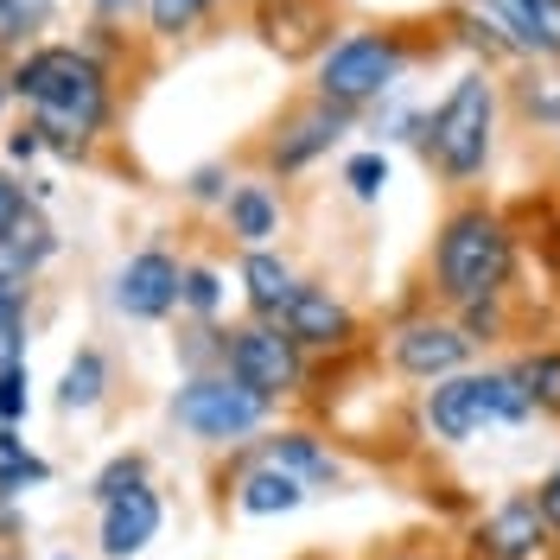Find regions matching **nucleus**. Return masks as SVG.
<instances>
[{"label": "nucleus", "mask_w": 560, "mask_h": 560, "mask_svg": "<svg viewBox=\"0 0 560 560\" xmlns=\"http://www.w3.org/2000/svg\"><path fill=\"white\" fill-rule=\"evenodd\" d=\"M7 83H13V103H26V121L45 135V153L58 160H90L121 108V70L83 38L26 45L7 65Z\"/></svg>", "instance_id": "obj_1"}, {"label": "nucleus", "mask_w": 560, "mask_h": 560, "mask_svg": "<svg viewBox=\"0 0 560 560\" xmlns=\"http://www.w3.org/2000/svg\"><path fill=\"white\" fill-rule=\"evenodd\" d=\"M523 275V230L490 205L485 191H465L440 210L433 248H427V300L433 306H471L490 293H510Z\"/></svg>", "instance_id": "obj_2"}, {"label": "nucleus", "mask_w": 560, "mask_h": 560, "mask_svg": "<svg viewBox=\"0 0 560 560\" xmlns=\"http://www.w3.org/2000/svg\"><path fill=\"white\" fill-rule=\"evenodd\" d=\"M440 45H446V33H440L433 20H427V26H401V20L345 26L338 45L313 65V96L350 108V115H370V108H383L388 96L401 90V77H408L420 58H433Z\"/></svg>", "instance_id": "obj_3"}, {"label": "nucleus", "mask_w": 560, "mask_h": 560, "mask_svg": "<svg viewBox=\"0 0 560 560\" xmlns=\"http://www.w3.org/2000/svg\"><path fill=\"white\" fill-rule=\"evenodd\" d=\"M497 135H503V77L471 65V70H458L453 83H446V96L427 108L420 160H427V173L440 178L453 198H465L490 173Z\"/></svg>", "instance_id": "obj_4"}, {"label": "nucleus", "mask_w": 560, "mask_h": 560, "mask_svg": "<svg viewBox=\"0 0 560 560\" xmlns=\"http://www.w3.org/2000/svg\"><path fill=\"white\" fill-rule=\"evenodd\" d=\"M415 420L433 446H471V440H485L490 427H528L535 408H528V395L510 363H478V370H458L446 383L420 388Z\"/></svg>", "instance_id": "obj_5"}, {"label": "nucleus", "mask_w": 560, "mask_h": 560, "mask_svg": "<svg viewBox=\"0 0 560 560\" xmlns=\"http://www.w3.org/2000/svg\"><path fill=\"white\" fill-rule=\"evenodd\" d=\"M166 415H173L178 433H191L198 446L210 453H236V446H255L268 427H275V401H261L255 388H243L230 370H198V376H185L173 388V401H166Z\"/></svg>", "instance_id": "obj_6"}, {"label": "nucleus", "mask_w": 560, "mask_h": 560, "mask_svg": "<svg viewBox=\"0 0 560 560\" xmlns=\"http://www.w3.org/2000/svg\"><path fill=\"white\" fill-rule=\"evenodd\" d=\"M357 121L363 115H350V108L325 103V96H293V103L280 108L275 121L261 128V140H255V166H261V178H306L318 166V160H331V147L345 135H357Z\"/></svg>", "instance_id": "obj_7"}, {"label": "nucleus", "mask_w": 560, "mask_h": 560, "mask_svg": "<svg viewBox=\"0 0 560 560\" xmlns=\"http://www.w3.org/2000/svg\"><path fill=\"white\" fill-rule=\"evenodd\" d=\"M383 363L401 383L433 388V383H446V376H458V370H478V345L458 331V318L446 306L427 300V306H408V313L388 318Z\"/></svg>", "instance_id": "obj_8"}, {"label": "nucleus", "mask_w": 560, "mask_h": 560, "mask_svg": "<svg viewBox=\"0 0 560 560\" xmlns=\"http://www.w3.org/2000/svg\"><path fill=\"white\" fill-rule=\"evenodd\" d=\"M223 370L236 376L243 388H255L261 401H300L313 388V357L293 345L280 325L268 318H243V325H223Z\"/></svg>", "instance_id": "obj_9"}, {"label": "nucleus", "mask_w": 560, "mask_h": 560, "mask_svg": "<svg viewBox=\"0 0 560 560\" xmlns=\"http://www.w3.org/2000/svg\"><path fill=\"white\" fill-rule=\"evenodd\" d=\"M248 33L261 38V51H275L280 65L313 70L338 45L345 20H338V0H261V7H248Z\"/></svg>", "instance_id": "obj_10"}, {"label": "nucleus", "mask_w": 560, "mask_h": 560, "mask_svg": "<svg viewBox=\"0 0 560 560\" xmlns=\"http://www.w3.org/2000/svg\"><path fill=\"white\" fill-rule=\"evenodd\" d=\"M465 555L471 560H548V555H560L555 528H548L541 503H535V485L503 490L485 516L465 528Z\"/></svg>", "instance_id": "obj_11"}, {"label": "nucleus", "mask_w": 560, "mask_h": 560, "mask_svg": "<svg viewBox=\"0 0 560 560\" xmlns=\"http://www.w3.org/2000/svg\"><path fill=\"white\" fill-rule=\"evenodd\" d=\"M280 331L306 350L313 363L350 357V350H363V338H370L363 318H357V306H350L338 287H325V280H300V293H293V306L280 318Z\"/></svg>", "instance_id": "obj_12"}, {"label": "nucleus", "mask_w": 560, "mask_h": 560, "mask_svg": "<svg viewBox=\"0 0 560 560\" xmlns=\"http://www.w3.org/2000/svg\"><path fill=\"white\" fill-rule=\"evenodd\" d=\"M178 275H185V261H178L173 248L147 243L115 268L108 300H115V313L135 318V325H166V318L178 313Z\"/></svg>", "instance_id": "obj_13"}, {"label": "nucleus", "mask_w": 560, "mask_h": 560, "mask_svg": "<svg viewBox=\"0 0 560 560\" xmlns=\"http://www.w3.org/2000/svg\"><path fill=\"white\" fill-rule=\"evenodd\" d=\"M485 13L497 33L510 38L516 65H555L560 70V0H458Z\"/></svg>", "instance_id": "obj_14"}, {"label": "nucleus", "mask_w": 560, "mask_h": 560, "mask_svg": "<svg viewBox=\"0 0 560 560\" xmlns=\"http://www.w3.org/2000/svg\"><path fill=\"white\" fill-rule=\"evenodd\" d=\"M306 497H313V490L300 485L293 471L268 465L255 446H236V478L223 471V503H230L236 516H293Z\"/></svg>", "instance_id": "obj_15"}, {"label": "nucleus", "mask_w": 560, "mask_h": 560, "mask_svg": "<svg viewBox=\"0 0 560 560\" xmlns=\"http://www.w3.org/2000/svg\"><path fill=\"white\" fill-rule=\"evenodd\" d=\"M255 453L280 465V471H293L306 490H338L345 485V453L318 433V427H268L261 440H255Z\"/></svg>", "instance_id": "obj_16"}, {"label": "nucleus", "mask_w": 560, "mask_h": 560, "mask_svg": "<svg viewBox=\"0 0 560 560\" xmlns=\"http://www.w3.org/2000/svg\"><path fill=\"white\" fill-rule=\"evenodd\" d=\"M160 523H166V497H160V485L128 490V497H115V503L96 510V555L103 560L147 555V541L160 535Z\"/></svg>", "instance_id": "obj_17"}, {"label": "nucleus", "mask_w": 560, "mask_h": 560, "mask_svg": "<svg viewBox=\"0 0 560 560\" xmlns=\"http://www.w3.org/2000/svg\"><path fill=\"white\" fill-rule=\"evenodd\" d=\"M217 223H223V236L236 248H275V236L287 230V198L275 191V178H236V191L223 198L217 210Z\"/></svg>", "instance_id": "obj_18"}, {"label": "nucleus", "mask_w": 560, "mask_h": 560, "mask_svg": "<svg viewBox=\"0 0 560 560\" xmlns=\"http://www.w3.org/2000/svg\"><path fill=\"white\" fill-rule=\"evenodd\" d=\"M300 280H306V275H300L280 248H243V255H236V287H243L248 318L280 325L287 306H293V293H300Z\"/></svg>", "instance_id": "obj_19"}, {"label": "nucleus", "mask_w": 560, "mask_h": 560, "mask_svg": "<svg viewBox=\"0 0 560 560\" xmlns=\"http://www.w3.org/2000/svg\"><path fill=\"white\" fill-rule=\"evenodd\" d=\"M503 108H510L523 128L560 135V70L555 65H516V77L503 83Z\"/></svg>", "instance_id": "obj_20"}, {"label": "nucleus", "mask_w": 560, "mask_h": 560, "mask_svg": "<svg viewBox=\"0 0 560 560\" xmlns=\"http://www.w3.org/2000/svg\"><path fill=\"white\" fill-rule=\"evenodd\" d=\"M510 370H516V383H523L535 420H560V338L516 350V357H510Z\"/></svg>", "instance_id": "obj_21"}, {"label": "nucleus", "mask_w": 560, "mask_h": 560, "mask_svg": "<svg viewBox=\"0 0 560 560\" xmlns=\"http://www.w3.org/2000/svg\"><path fill=\"white\" fill-rule=\"evenodd\" d=\"M58 255V230L45 223V210H26L13 230H7V243H0V275H13V280H33L45 261Z\"/></svg>", "instance_id": "obj_22"}, {"label": "nucleus", "mask_w": 560, "mask_h": 560, "mask_svg": "<svg viewBox=\"0 0 560 560\" xmlns=\"http://www.w3.org/2000/svg\"><path fill=\"white\" fill-rule=\"evenodd\" d=\"M103 395H108V357L96 345H83L65 363V376H58V408L65 415H90V408H103Z\"/></svg>", "instance_id": "obj_23"}, {"label": "nucleus", "mask_w": 560, "mask_h": 560, "mask_svg": "<svg viewBox=\"0 0 560 560\" xmlns=\"http://www.w3.org/2000/svg\"><path fill=\"white\" fill-rule=\"evenodd\" d=\"M223 300H230V280L217 261H185V275H178V313L191 318V325H217L223 318Z\"/></svg>", "instance_id": "obj_24"}, {"label": "nucleus", "mask_w": 560, "mask_h": 560, "mask_svg": "<svg viewBox=\"0 0 560 560\" xmlns=\"http://www.w3.org/2000/svg\"><path fill=\"white\" fill-rule=\"evenodd\" d=\"M140 20H147V38L153 45H185V38L205 33V26H217V13H210L205 0H147Z\"/></svg>", "instance_id": "obj_25"}, {"label": "nucleus", "mask_w": 560, "mask_h": 560, "mask_svg": "<svg viewBox=\"0 0 560 560\" xmlns=\"http://www.w3.org/2000/svg\"><path fill=\"white\" fill-rule=\"evenodd\" d=\"M33 485H51V458H38L20 427H0V497H20Z\"/></svg>", "instance_id": "obj_26"}, {"label": "nucleus", "mask_w": 560, "mask_h": 560, "mask_svg": "<svg viewBox=\"0 0 560 560\" xmlns=\"http://www.w3.org/2000/svg\"><path fill=\"white\" fill-rule=\"evenodd\" d=\"M458 331L471 338L478 350H490V345H503L510 331H516V313H510V293H490V300H471V306H458Z\"/></svg>", "instance_id": "obj_27"}, {"label": "nucleus", "mask_w": 560, "mask_h": 560, "mask_svg": "<svg viewBox=\"0 0 560 560\" xmlns=\"http://www.w3.org/2000/svg\"><path fill=\"white\" fill-rule=\"evenodd\" d=\"M140 485H153V458L147 453H115V458H103V471L90 478V503L103 510V503H115V497H128V490H140Z\"/></svg>", "instance_id": "obj_28"}, {"label": "nucleus", "mask_w": 560, "mask_h": 560, "mask_svg": "<svg viewBox=\"0 0 560 560\" xmlns=\"http://www.w3.org/2000/svg\"><path fill=\"white\" fill-rule=\"evenodd\" d=\"M363 560H465V548H453L440 528H408V535H388V541H376Z\"/></svg>", "instance_id": "obj_29"}, {"label": "nucleus", "mask_w": 560, "mask_h": 560, "mask_svg": "<svg viewBox=\"0 0 560 560\" xmlns=\"http://www.w3.org/2000/svg\"><path fill=\"white\" fill-rule=\"evenodd\" d=\"M345 191L357 198V205H376L388 191V147H357V153H345Z\"/></svg>", "instance_id": "obj_30"}, {"label": "nucleus", "mask_w": 560, "mask_h": 560, "mask_svg": "<svg viewBox=\"0 0 560 560\" xmlns=\"http://www.w3.org/2000/svg\"><path fill=\"white\" fill-rule=\"evenodd\" d=\"M420 128H427V108L401 103V90L376 108V147H388V140H415V147H420Z\"/></svg>", "instance_id": "obj_31"}, {"label": "nucleus", "mask_w": 560, "mask_h": 560, "mask_svg": "<svg viewBox=\"0 0 560 560\" xmlns=\"http://www.w3.org/2000/svg\"><path fill=\"white\" fill-rule=\"evenodd\" d=\"M38 20H45V13H33L26 0H0V58H7V65L26 51V38L38 33Z\"/></svg>", "instance_id": "obj_32"}, {"label": "nucleus", "mask_w": 560, "mask_h": 560, "mask_svg": "<svg viewBox=\"0 0 560 560\" xmlns=\"http://www.w3.org/2000/svg\"><path fill=\"white\" fill-rule=\"evenodd\" d=\"M236 191V173H230V160H210V166H198V173L185 178V198L191 205H217L223 210V198Z\"/></svg>", "instance_id": "obj_33"}, {"label": "nucleus", "mask_w": 560, "mask_h": 560, "mask_svg": "<svg viewBox=\"0 0 560 560\" xmlns=\"http://www.w3.org/2000/svg\"><path fill=\"white\" fill-rule=\"evenodd\" d=\"M33 408V370L20 363V370H0V427H20Z\"/></svg>", "instance_id": "obj_34"}, {"label": "nucleus", "mask_w": 560, "mask_h": 560, "mask_svg": "<svg viewBox=\"0 0 560 560\" xmlns=\"http://www.w3.org/2000/svg\"><path fill=\"white\" fill-rule=\"evenodd\" d=\"M26 210H33V198H26V185H20V178H13L7 166H0V243H7V230H13V223H20Z\"/></svg>", "instance_id": "obj_35"}, {"label": "nucleus", "mask_w": 560, "mask_h": 560, "mask_svg": "<svg viewBox=\"0 0 560 560\" xmlns=\"http://www.w3.org/2000/svg\"><path fill=\"white\" fill-rule=\"evenodd\" d=\"M535 503H541V516H548V528H555V548H560V458L535 478Z\"/></svg>", "instance_id": "obj_36"}, {"label": "nucleus", "mask_w": 560, "mask_h": 560, "mask_svg": "<svg viewBox=\"0 0 560 560\" xmlns=\"http://www.w3.org/2000/svg\"><path fill=\"white\" fill-rule=\"evenodd\" d=\"M38 153H45V135H38L33 121H20V128H7V160H13V166H33Z\"/></svg>", "instance_id": "obj_37"}, {"label": "nucleus", "mask_w": 560, "mask_h": 560, "mask_svg": "<svg viewBox=\"0 0 560 560\" xmlns=\"http://www.w3.org/2000/svg\"><path fill=\"white\" fill-rule=\"evenodd\" d=\"M26 363V313L0 325V370H20Z\"/></svg>", "instance_id": "obj_38"}, {"label": "nucleus", "mask_w": 560, "mask_h": 560, "mask_svg": "<svg viewBox=\"0 0 560 560\" xmlns=\"http://www.w3.org/2000/svg\"><path fill=\"white\" fill-rule=\"evenodd\" d=\"M83 7H90V20H96V26H128L147 0H83Z\"/></svg>", "instance_id": "obj_39"}, {"label": "nucleus", "mask_w": 560, "mask_h": 560, "mask_svg": "<svg viewBox=\"0 0 560 560\" xmlns=\"http://www.w3.org/2000/svg\"><path fill=\"white\" fill-rule=\"evenodd\" d=\"M26 300H33V280H13V275H0V325H7V318H20V313H26Z\"/></svg>", "instance_id": "obj_40"}, {"label": "nucleus", "mask_w": 560, "mask_h": 560, "mask_svg": "<svg viewBox=\"0 0 560 560\" xmlns=\"http://www.w3.org/2000/svg\"><path fill=\"white\" fill-rule=\"evenodd\" d=\"M535 236H541V261H548V268L560 275V210L548 217V223H541V230H535Z\"/></svg>", "instance_id": "obj_41"}, {"label": "nucleus", "mask_w": 560, "mask_h": 560, "mask_svg": "<svg viewBox=\"0 0 560 560\" xmlns=\"http://www.w3.org/2000/svg\"><path fill=\"white\" fill-rule=\"evenodd\" d=\"M13 535H20V503L0 497V541H13Z\"/></svg>", "instance_id": "obj_42"}, {"label": "nucleus", "mask_w": 560, "mask_h": 560, "mask_svg": "<svg viewBox=\"0 0 560 560\" xmlns=\"http://www.w3.org/2000/svg\"><path fill=\"white\" fill-rule=\"evenodd\" d=\"M7 103H13V83H7V65H0V121H7Z\"/></svg>", "instance_id": "obj_43"}, {"label": "nucleus", "mask_w": 560, "mask_h": 560, "mask_svg": "<svg viewBox=\"0 0 560 560\" xmlns=\"http://www.w3.org/2000/svg\"><path fill=\"white\" fill-rule=\"evenodd\" d=\"M205 7H210V13H217V20H223V7H230V0H205Z\"/></svg>", "instance_id": "obj_44"}, {"label": "nucleus", "mask_w": 560, "mask_h": 560, "mask_svg": "<svg viewBox=\"0 0 560 560\" xmlns=\"http://www.w3.org/2000/svg\"><path fill=\"white\" fill-rule=\"evenodd\" d=\"M26 7H33V13H51V0H26Z\"/></svg>", "instance_id": "obj_45"}, {"label": "nucleus", "mask_w": 560, "mask_h": 560, "mask_svg": "<svg viewBox=\"0 0 560 560\" xmlns=\"http://www.w3.org/2000/svg\"><path fill=\"white\" fill-rule=\"evenodd\" d=\"M293 560H338V555H293Z\"/></svg>", "instance_id": "obj_46"}, {"label": "nucleus", "mask_w": 560, "mask_h": 560, "mask_svg": "<svg viewBox=\"0 0 560 560\" xmlns=\"http://www.w3.org/2000/svg\"><path fill=\"white\" fill-rule=\"evenodd\" d=\"M0 560H20V555H7V548H0Z\"/></svg>", "instance_id": "obj_47"}, {"label": "nucleus", "mask_w": 560, "mask_h": 560, "mask_svg": "<svg viewBox=\"0 0 560 560\" xmlns=\"http://www.w3.org/2000/svg\"><path fill=\"white\" fill-rule=\"evenodd\" d=\"M58 560H77V555H58Z\"/></svg>", "instance_id": "obj_48"}, {"label": "nucleus", "mask_w": 560, "mask_h": 560, "mask_svg": "<svg viewBox=\"0 0 560 560\" xmlns=\"http://www.w3.org/2000/svg\"><path fill=\"white\" fill-rule=\"evenodd\" d=\"M248 7H261V0H248Z\"/></svg>", "instance_id": "obj_49"}]
</instances>
